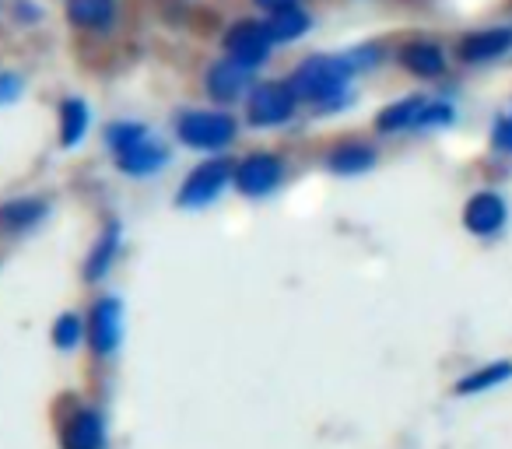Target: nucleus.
I'll list each match as a JSON object with an SVG mask.
<instances>
[{"instance_id": "nucleus-13", "label": "nucleus", "mask_w": 512, "mask_h": 449, "mask_svg": "<svg viewBox=\"0 0 512 449\" xmlns=\"http://www.w3.org/2000/svg\"><path fill=\"white\" fill-rule=\"evenodd\" d=\"M242 88H246V67L232 64V60H221V64H214L211 74H207V92L218 102L239 99Z\"/></svg>"}, {"instance_id": "nucleus-23", "label": "nucleus", "mask_w": 512, "mask_h": 449, "mask_svg": "<svg viewBox=\"0 0 512 449\" xmlns=\"http://www.w3.org/2000/svg\"><path fill=\"white\" fill-rule=\"evenodd\" d=\"M446 123H453V106H446V102H425L418 127H446Z\"/></svg>"}, {"instance_id": "nucleus-2", "label": "nucleus", "mask_w": 512, "mask_h": 449, "mask_svg": "<svg viewBox=\"0 0 512 449\" xmlns=\"http://www.w3.org/2000/svg\"><path fill=\"white\" fill-rule=\"evenodd\" d=\"M106 141L127 176H151V172L162 169L165 158H169V151H165L141 123H116V127L106 130Z\"/></svg>"}, {"instance_id": "nucleus-12", "label": "nucleus", "mask_w": 512, "mask_h": 449, "mask_svg": "<svg viewBox=\"0 0 512 449\" xmlns=\"http://www.w3.org/2000/svg\"><path fill=\"white\" fill-rule=\"evenodd\" d=\"M400 64H404L414 78H439V74L446 71V53L435 43L418 39V43H407L404 50H400Z\"/></svg>"}, {"instance_id": "nucleus-3", "label": "nucleus", "mask_w": 512, "mask_h": 449, "mask_svg": "<svg viewBox=\"0 0 512 449\" xmlns=\"http://www.w3.org/2000/svg\"><path fill=\"white\" fill-rule=\"evenodd\" d=\"M176 134L190 148H225L235 137V120L228 113H183L176 123Z\"/></svg>"}, {"instance_id": "nucleus-14", "label": "nucleus", "mask_w": 512, "mask_h": 449, "mask_svg": "<svg viewBox=\"0 0 512 449\" xmlns=\"http://www.w3.org/2000/svg\"><path fill=\"white\" fill-rule=\"evenodd\" d=\"M505 379H512V362H491V365H481V369L467 372V376L456 383V393L460 397H474V393H488L495 386H502Z\"/></svg>"}, {"instance_id": "nucleus-17", "label": "nucleus", "mask_w": 512, "mask_h": 449, "mask_svg": "<svg viewBox=\"0 0 512 449\" xmlns=\"http://www.w3.org/2000/svg\"><path fill=\"white\" fill-rule=\"evenodd\" d=\"M376 165V151L369 144H341V148L330 155V169L344 172V176H358V172L372 169Z\"/></svg>"}, {"instance_id": "nucleus-18", "label": "nucleus", "mask_w": 512, "mask_h": 449, "mask_svg": "<svg viewBox=\"0 0 512 449\" xmlns=\"http://www.w3.org/2000/svg\"><path fill=\"white\" fill-rule=\"evenodd\" d=\"M88 130V106L81 99H64L60 102V141L67 144V148H74V144L85 137Z\"/></svg>"}, {"instance_id": "nucleus-25", "label": "nucleus", "mask_w": 512, "mask_h": 449, "mask_svg": "<svg viewBox=\"0 0 512 449\" xmlns=\"http://www.w3.org/2000/svg\"><path fill=\"white\" fill-rule=\"evenodd\" d=\"M495 148L498 151H512V113L505 116L502 123H498V130H495Z\"/></svg>"}, {"instance_id": "nucleus-10", "label": "nucleus", "mask_w": 512, "mask_h": 449, "mask_svg": "<svg viewBox=\"0 0 512 449\" xmlns=\"http://www.w3.org/2000/svg\"><path fill=\"white\" fill-rule=\"evenodd\" d=\"M505 214H509L505 211V200L498 197V193L484 190L467 200V207H463V225H467V232H474V236H495L505 225Z\"/></svg>"}, {"instance_id": "nucleus-6", "label": "nucleus", "mask_w": 512, "mask_h": 449, "mask_svg": "<svg viewBox=\"0 0 512 449\" xmlns=\"http://www.w3.org/2000/svg\"><path fill=\"white\" fill-rule=\"evenodd\" d=\"M228 176H232V165L228 162H204V165H197V169L186 176V183H183V190H179V204L183 207H204V204H211L214 197H218L221 190H225V183H228Z\"/></svg>"}, {"instance_id": "nucleus-1", "label": "nucleus", "mask_w": 512, "mask_h": 449, "mask_svg": "<svg viewBox=\"0 0 512 449\" xmlns=\"http://www.w3.org/2000/svg\"><path fill=\"white\" fill-rule=\"evenodd\" d=\"M351 74H355V60L351 57H313L306 64H299L288 88L295 92V99L316 102V106H334L348 92Z\"/></svg>"}, {"instance_id": "nucleus-4", "label": "nucleus", "mask_w": 512, "mask_h": 449, "mask_svg": "<svg viewBox=\"0 0 512 449\" xmlns=\"http://www.w3.org/2000/svg\"><path fill=\"white\" fill-rule=\"evenodd\" d=\"M295 92L281 81H264L249 95V123L253 127H278V123L292 120L295 113Z\"/></svg>"}, {"instance_id": "nucleus-16", "label": "nucleus", "mask_w": 512, "mask_h": 449, "mask_svg": "<svg viewBox=\"0 0 512 449\" xmlns=\"http://www.w3.org/2000/svg\"><path fill=\"white\" fill-rule=\"evenodd\" d=\"M421 109H425V99H400V102L386 106L383 113L376 116V127L383 130V134H393V130H407V127H418Z\"/></svg>"}, {"instance_id": "nucleus-8", "label": "nucleus", "mask_w": 512, "mask_h": 449, "mask_svg": "<svg viewBox=\"0 0 512 449\" xmlns=\"http://www.w3.org/2000/svg\"><path fill=\"white\" fill-rule=\"evenodd\" d=\"M120 330H123V313L116 299H99L88 316V344H92L95 355H113L116 344H120Z\"/></svg>"}, {"instance_id": "nucleus-7", "label": "nucleus", "mask_w": 512, "mask_h": 449, "mask_svg": "<svg viewBox=\"0 0 512 449\" xmlns=\"http://www.w3.org/2000/svg\"><path fill=\"white\" fill-rule=\"evenodd\" d=\"M60 446L64 449H106V421L92 407H78L60 425Z\"/></svg>"}, {"instance_id": "nucleus-15", "label": "nucleus", "mask_w": 512, "mask_h": 449, "mask_svg": "<svg viewBox=\"0 0 512 449\" xmlns=\"http://www.w3.org/2000/svg\"><path fill=\"white\" fill-rule=\"evenodd\" d=\"M116 0H67V18L78 29H106L113 22Z\"/></svg>"}, {"instance_id": "nucleus-5", "label": "nucleus", "mask_w": 512, "mask_h": 449, "mask_svg": "<svg viewBox=\"0 0 512 449\" xmlns=\"http://www.w3.org/2000/svg\"><path fill=\"white\" fill-rule=\"evenodd\" d=\"M271 32H267V25L260 22H239L235 29H228L225 36V53L232 64L239 67H256V64H264L267 57H271Z\"/></svg>"}, {"instance_id": "nucleus-26", "label": "nucleus", "mask_w": 512, "mask_h": 449, "mask_svg": "<svg viewBox=\"0 0 512 449\" xmlns=\"http://www.w3.org/2000/svg\"><path fill=\"white\" fill-rule=\"evenodd\" d=\"M260 8H267V11H285V8H292L295 0H256Z\"/></svg>"}, {"instance_id": "nucleus-20", "label": "nucleus", "mask_w": 512, "mask_h": 449, "mask_svg": "<svg viewBox=\"0 0 512 449\" xmlns=\"http://www.w3.org/2000/svg\"><path fill=\"white\" fill-rule=\"evenodd\" d=\"M46 214V204L43 200H11V204L0 207V225H8V229H29L36 225L39 218Z\"/></svg>"}, {"instance_id": "nucleus-22", "label": "nucleus", "mask_w": 512, "mask_h": 449, "mask_svg": "<svg viewBox=\"0 0 512 449\" xmlns=\"http://www.w3.org/2000/svg\"><path fill=\"white\" fill-rule=\"evenodd\" d=\"M81 334H85V330H81V320L78 316H60L57 323H53V344H57V348H64V351H71L74 344L81 341Z\"/></svg>"}, {"instance_id": "nucleus-9", "label": "nucleus", "mask_w": 512, "mask_h": 449, "mask_svg": "<svg viewBox=\"0 0 512 449\" xmlns=\"http://www.w3.org/2000/svg\"><path fill=\"white\" fill-rule=\"evenodd\" d=\"M281 162L274 155H249L246 162L239 165V169L232 172L235 186H239V193H246V197H264V193H271L274 186L281 183Z\"/></svg>"}, {"instance_id": "nucleus-24", "label": "nucleus", "mask_w": 512, "mask_h": 449, "mask_svg": "<svg viewBox=\"0 0 512 449\" xmlns=\"http://www.w3.org/2000/svg\"><path fill=\"white\" fill-rule=\"evenodd\" d=\"M22 95V78L18 74H0V102H15Z\"/></svg>"}, {"instance_id": "nucleus-21", "label": "nucleus", "mask_w": 512, "mask_h": 449, "mask_svg": "<svg viewBox=\"0 0 512 449\" xmlns=\"http://www.w3.org/2000/svg\"><path fill=\"white\" fill-rule=\"evenodd\" d=\"M116 243H120V229L113 225V229H106V236L95 243L92 257H88V264H85V274L92 281L109 271V264H113V257H116Z\"/></svg>"}, {"instance_id": "nucleus-19", "label": "nucleus", "mask_w": 512, "mask_h": 449, "mask_svg": "<svg viewBox=\"0 0 512 449\" xmlns=\"http://www.w3.org/2000/svg\"><path fill=\"white\" fill-rule=\"evenodd\" d=\"M306 29H309V15L295 8V4H292V8H285V11H274V18L267 22L271 39H281V43H292V39L306 36Z\"/></svg>"}, {"instance_id": "nucleus-11", "label": "nucleus", "mask_w": 512, "mask_h": 449, "mask_svg": "<svg viewBox=\"0 0 512 449\" xmlns=\"http://www.w3.org/2000/svg\"><path fill=\"white\" fill-rule=\"evenodd\" d=\"M505 50H512V29L498 25V29H481V32L463 36L460 46H456V57L467 60V64H477V60L502 57Z\"/></svg>"}]
</instances>
